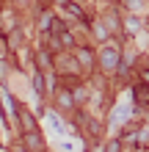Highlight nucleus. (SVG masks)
<instances>
[{
    "label": "nucleus",
    "mask_w": 149,
    "mask_h": 152,
    "mask_svg": "<svg viewBox=\"0 0 149 152\" xmlns=\"http://www.w3.org/2000/svg\"><path fill=\"white\" fill-rule=\"evenodd\" d=\"M77 56H80L83 64H89V61H91V53H89V50H77Z\"/></svg>",
    "instance_id": "39448f33"
},
{
    "label": "nucleus",
    "mask_w": 149,
    "mask_h": 152,
    "mask_svg": "<svg viewBox=\"0 0 149 152\" xmlns=\"http://www.w3.org/2000/svg\"><path fill=\"white\" fill-rule=\"evenodd\" d=\"M33 88H36V94H44V80H41V75H39V72L33 75Z\"/></svg>",
    "instance_id": "7ed1b4c3"
},
{
    "label": "nucleus",
    "mask_w": 149,
    "mask_h": 152,
    "mask_svg": "<svg viewBox=\"0 0 149 152\" xmlns=\"http://www.w3.org/2000/svg\"><path fill=\"white\" fill-rule=\"evenodd\" d=\"M116 64H119V53L113 50V47H108V50H102V66L108 69H116Z\"/></svg>",
    "instance_id": "f257e3e1"
},
{
    "label": "nucleus",
    "mask_w": 149,
    "mask_h": 152,
    "mask_svg": "<svg viewBox=\"0 0 149 152\" xmlns=\"http://www.w3.org/2000/svg\"><path fill=\"white\" fill-rule=\"evenodd\" d=\"M135 100H141V102H149V86H146V83L135 86Z\"/></svg>",
    "instance_id": "f03ea898"
},
{
    "label": "nucleus",
    "mask_w": 149,
    "mask_h": 152,
    "mask_svg": "<svg viewBox=\"0 0 149 152\" xmlns=\"http://www.w3.org/2000/svg\"><path fill=\"white\" fill-rule=\"evenodd\" d=\"M66 8H69V14H75V17H77V20H86V17H83V11H80V6H75V3H69Z\"/></svg>",
    "instance_id": "20e7f679"
},
{
    "label": "nucleus",
    "mask_w": 149,
    "mask_h": 152,
    "mask_svg": "<svg viewBox=\"0 0 149 152\" xmlns=\"http://www.w3.org/2000/svg\"><path fill=\"white\" fill-rule=\"evenodd\" d=\"M119 149V144H116V141H110V144H108V152H116Z\"/></svg>",
    "instance_id": "423d86ee"
}]
</instances>
